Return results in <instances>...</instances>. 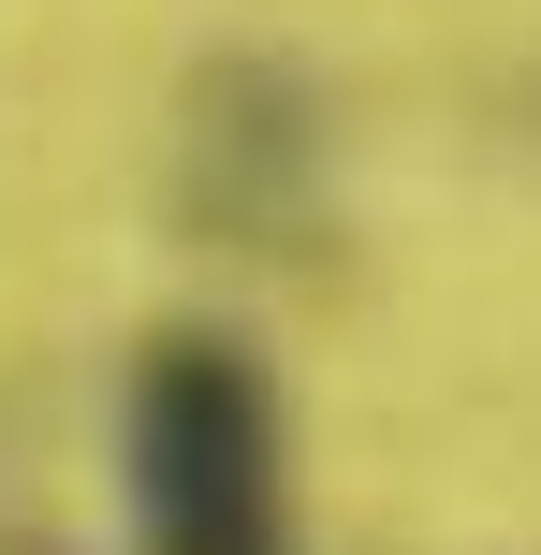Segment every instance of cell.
Wrapping results in <instances>:
<instances>
[{
  "mask_svg": "<svg viewBox=\"0 0 541 555\" xmlns=\"http://www.w3.org/2000/svg\"><path fill=\"white\" fill-rule=\"evenodd\" d=\"M132 555H293V410L234 322H162L132 351Z\"/></svg>",
  "mask_w": 541,
  "mask_h": 555,
  "instance_id": "cell-1",
  "label": "cell"
},
{
  "mask_svg": "<svg viewBox=\"0 0 541 555\" xmlns=\"http://www.w3.org/2000/svg\"><path fill=\"white\" fill-rule=\"evenodd\" d=\"M0 555H59V541H0Z\"/></svg>",
  "mask_w": 541,
  "mask_h": 555,
  "instance_id": "cell-2",
  "label": "cell"
}]
</instances>
